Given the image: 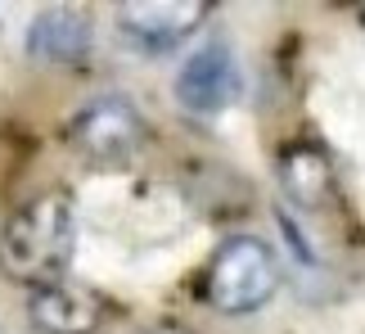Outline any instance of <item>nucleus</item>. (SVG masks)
<instances>
[{"mask_svg": "<svg viewBox=\"0 0 365 334\" xmlns=\"http://www.w3.org/2000/svg\"><path fill=\"white\" fill-rule=\"evenodd\" d=\"M77 253V208L63 190L32 194L0 231V267L14 280L46 289L59 285Z\"/></svg>", "mask_w": 365, "mask_h": 334, "instance_id": "f257e3e1", "label": "nucleus"}, {"mask_svg": "<svg viewBox=\"0 0 365 334\" xmlns=\"http://www.w3.org/2000/svg\"><path fill=\"white\" fill-rule=\"evenodd\" d=\"M275 289H279V262L271 244H262L257 235H230L212 253L203 275V303L226 316L266 308L275 298Z\"/></svg>", "mask_w": 365, "mask_h": 334, "instance_id": "f03ea898", "label": "nucleus"}, {"mask_svg": "<svg viewBox=\"0 0 365 334\" xmlns=\"http://www.w3.org/2000/svg\"><path fill=\"white\" fill-rule=\"evenodd\" d=\"M68 131H73V145L95 163H126L149 141L145 113L126 95H95L91 104H81L73 113Z\"/></svg>", "mask_w": 365, "mask_h": 334, "instance_id": "7ed1b4c3", "label": "nucleus"}, {"mask_svg": "<svg viewBox=\"0 0 365 334\" xmlns=\"http://www.w3.org/2000/svg\"><path fill=\"white\" fill-rule=\"evenodd\" d=\"M240 95H244V73H240V59H235V50L226 41H207V46L194 50L176 73L180 108H190V113H199V118L230 108Z\"/></svg>", "mask_w": 365, "mask_h": 334, "instance_id": "20e7f679", "label": "nucleus"}, {"mask_svg": "<svg viewBox=\"0 0 365 334\" xmlns=\"http://www.w3.org/2000/svg\"><path fill=\"white\" fill-rule=\"evenodd\" d=\"M203 14H207L203 0H126V5H118V23L122 32L145 41L149 50H167L185 41L203 23Z\"/></svg>", "mask_w": 365, "mask_h": 334, "instance_id": "39448f33", "label": "nucleus"}, {"mask_svg": "<svg viewBox=\"0 0 365 334\" xmlns=\"http://www.w3.org/2000/svg\"><path fill=\"white\" fill-rule=\"evenodd\" d=\"M95 23L81 5H50L27 27V54L41 64H81L91 54Z\"/></svg>", "mask_w": 365, "mask_h": 334, "instance_id": "423d86ee", "label": "nucleus"}, {"mask_svg": "<svg viewBox=\"0 0 365 334\" xmlns=\"http://www.w3.org/2000/svg\"><path fill=\"white\" fill-rule=\"evenodd\" d=\"M27 316L41 334H95L104 321V308L91 289L81 285H46V289H32V303H27Z\"/></svg>", "mask_w": 365, "mask_h": 334, "instance_id": "0eeeda50", "label": "nucleus"}, {"mask_svg": "<svg viewBox=\"0 0 365 334\" xmlns=\"http://www.w3.org/2000/svg\"><path fill=\"white\" fill-rule=\"evenodd\" d=\"M279 186H284V194L298 208H320L329 203L334 194V163L320 145H284V154H279Z\"/></svg>", "mask_w": 365, "mask_h": 334, "instance_id": "6e6552de", "label": "nucleus"}, {"mask_svg": "<svg viewBox=\"0 0 365 334\" xmlns=\"http://www.w3.org/2000/svg\"><path fill=\"white\" fill-rule=\"evenodd\" d=\"M149 334H190V330H180V325H158V330H149Z\"/></svg>", "mask_w": 365, "mask_h": 334, "instance_id": "1a4fd4ad", "label": "nucleus"}]
</instances>
